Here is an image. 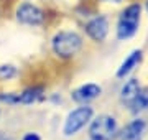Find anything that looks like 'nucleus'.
<instances>
[{"instance_id": "11", "label": "nucleus", "mask_w": 148, "mask_h": 140, "mask_svg": "<svg viewBox=\"0 0 148 140\" xmlns=\"http://www.w3.org/2000/svg\"><path fill=\"white\" fill-rule=\"evenodd\" d=\"M43 94V87L41 86H35V87H28L25 91L18 94V104H33L35 101H38Z\"/></svg>"}, {"instance_id": "14", "label": "nucleus", "mask_w": 148, "mask_h": 140, "mask_svg": "<svg viewBox=\"0 0 148 140\" xmlns=\"http://www.w3.org/2000/svg\"><path fill=\"white\" fill-rule=\"evenodd\" d=\"M23 140H41V139H40V135L35 134V132H28V134L23 135Z\"/></svg>"}, {"instance_id": "3", "label": "nucleus", "mask_w": 148, "mask_h": 140, "mask_svg": "<svg viewBox=\"0 0 148 140\" xmlns=\"http://www.w3.org/2000/svg\"><path fill=\"white\" fill-rule=\"evenodd\" d=\"M117 132V122L112 115H99L92 120L89 135L92 140H110Z\"/></svg>"}, {"instance_id": "9", "label": "nucleus", "mask_w": 148, "mask_h": 140, "mask_svg": "<svg viewBox=\"0 0 148 140\" xmlns=\"http://www.w3.org/2000/svg\"><path fill=\"white\" fill-rule=\"evenodd\" d=\"M142 61V49H135V51H132L130 53V56H128L123 63H122V66L119 68V71H117V76L119 78H123V76H127L130 71L135 68V66L138 65Z\"/></svg>"}, {"instance_id": "7", "label": "nucleus", "mask_w": 148, "mask_h": 140, "mask_svg": "<svg viewBox=\"0 0 148 140\" xmlns=\"http://www.w3.org/2000/svg\"><path fill=\"white\" fill-rule=\"evenodd\" d=\"M101 86H97V84H84V86L77 87L76 91H73L71 97H73V101L79 104H87L90 101H94L95 97L101 96Z\"/></svg>"}, {"instance_id": "8", "label": "nucleus", "mask_w": 148, "mask_h": 140, "mask_svg": "<svg viewBox=\"0 0 148 140\" xmlns=\"http://www.w3.org/2000/svg\"><path fill=\"white\" fill-rule=\"evenodd\" d=\"M143 132H145V120L142 119L132 120L122 132V140H138Z\"/></svg>"}, {"instance_id": "4", "label": "nucleus", "mask_w": 148, "mask_h": 140, "mask_svg": "<svg viewBox=\"0 0 148 140\" xmlns=\"http://www.w3.org/2000/svg\"><path fill=\"white\" fill-rule=\"evenodd\" d=\"M92 119V107L89 106H82V107L74 109L73 112L68 115L66 122H64V135L71 137V135L77 134L82 127H86V124Z\"/></svg>"}, {"instance_id": "15", "label": "nucleus", "mask_w": 148, "mask_h": 140, "mask_svg": "<svg viewBox=\"0 0 148 140\" xmlns=\"http://www.w3.org/2000/svg\"><path fill=\"white\" fill-rule=\"evenodd\" d=\"M104 2H114V3H120V2H123V0H104Z\"/></svg>"}, {"instance_id": "1", "label": "nucleus", "mask_w": 148, "mask_h": 140, "mask_svg": "<svg viewBox=\"0 0 148 140\" xmlns=\"http://www.w3.org/2000/svg\"><path fill=\"white\" fill-rule=\"evenodd\" d=\"M53 51L61 58H73L82 46V38L74 32H59L53 38Z\"/></svg>"}, {"instance_id": "6", "label": "nucleus", "mask_w": 148, "mask_h": 140, "mask_svg": "<svg viewBox=\"0 0 148 140\" xmlns=\"http://www.w3.org/2000/svg\"><path fill=\"white\" fill-rule=\"evenodd\" d=\"M86 32L94 41H102L109 33V22L106 16H95L86 25Z\"/></svg>"}, {"instance_id": "2", "label": "nucleus", "mask_w": 148, "mask_h": 140, "mask_svg": "<svg viewBox=\"0 0 148 140\" xmlns=\"http://www.w3.org/2000/svg\"><path fill=\"white\" fill-rule=\"evenodd\" d=\"M140 12H142V7L138 3L128 5L122 12L119 23H117V38L119 40H127L137 33L138 25H140Z\"/></svg>"}, {"instance_id": "10", "label": "nucleus", "mask_w": 148, "mask_h": 140, "mask_svg": "<svg viewBox=\"0 0 148 140\" xmlns=\"http://www.w3.org/2000/svg\"><path fill=\"white\" fill-rule=\"evenodd\" d=\"M138 91H140V84H138L137 79H130V81H127L125 84H123V87H122V91H120L122 102L130 104L133 101V97L138 94Z\"/></svg>"}, {"instance_id": "17", "label": "nucleus", "mask_w": 148, "mask_h": 140, "mask_svg": "<svg viewBox=\"0 0 148 140\" xmlns=\"http://www.w3.org/2000/svg\"><path fill=\"white\" fill-rule=\"evenodd\" d=\"M3 140H13V139H3Z\"/></svg>"}, {"instance_id": "18", "label": "nucleus", "mask_w": 148, "mask_h": 140, "mask_svg": "<svg viewBox=\"0 0 148 140\" xmlns=\"http://www.w3.org/2000/svg\"><path fill=\"white\" fill-rule=\"evenodd\" d=\"M147 10H148V2H147Z\"/></svg>"}, {"instance_id": "16", "label": "nucleus", "mask_w": 148, "mask_h": 140, "mask_svg": "<svg viewBox=\"0 0 148 140\" xmlns=\"http://www.w3.org/2000/svg\"><path fill=\"white\" fill-rule=\"evenodd\" d=\"M3 139H5V137H3V135H2V134H0V140H3Z\"/></svg>"}, {"instance_id": "12", "label": "nucleus", "mask_w": 148, "mask_h": 140, "mask_svg": "<svg viewBox=\"0 0 148 140\" xmlns=\"http://www.w3.org/2000/svg\"><path fill=\"white\" fill-rule=\"evenodd\" d=\"M128 106H130V109H132L133 114L145 110V109L148 107V89H140L138 94L133 97V101L128 104Z\"/></svg>"}, {"instance_id": "5", "label": "nucleus", "mask_w": 148, "mask_h": 140, "mask_svg": "<svg viewBox=\"0 0 148 140\" xmlns=\"http://www.w3.org/2000/svg\"><path fill=\"white\" fill-rule=\"evenodd\" d=\"M16 20L23 25H30V27H38L45 22V12L35 3L30 2H23L16 8Z\"/></svg>"}, {"instance_id": "19", "label": "nucleus", "mask_w": 148, "mask_h": 140, "mask_svg": "<svg viewBox=\"0 0 148 140\" xmlns=\"http://www.w3.org/2000/svg\"><path fill=\"white\" fill-rule=\"evenodd\" d=\"M0 114H2V112H0Z\"/></svg>"}, {"instance_id": "13", "label": "nucleus", "mask_w": 148, "mask_h": 140, "mask_svg": "<svg viewBox=\"0 0 148 140\" xmlns=\"http://www.w3.org/2000/svg\"><path fill=\"white\" fill-rule=\"evenodd\" d=\"M16 76V68L13 65H2L0 66V79H12V78H15Z\"/></svg>"}]
</instances>
